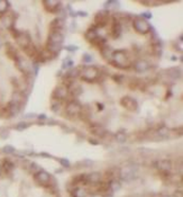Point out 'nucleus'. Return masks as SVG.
I'll use <instances>...</instances> for the list:
<instances>
[{
	"mask_svg": "<svg viewBox=\"0 0 183 197\" xmlns=\"http://www.w3.org/2000/svg\"><path fill=\"white\" fill-rule=\"evenodd\" d=\"M138 176V169L135 166H126L119 171V177L125 181H132L134 179H136Z\"/></svg>",
	"mask_w": 183,
	"mask_h": 197,
	"instance_id": "f257e3e1",
	"label": "nucleus"
},
{
	"mask_svg": "<svg viewBox=\"0 0 183 197\" xmlns=\"http://www.w3.org/2000/svg\"><path fill=\"white\" fill-rule=\"evenodd\" d=\"M99 71L94 67H84L80 71V77L85 81H94L98 79Z\"/></svg>",
	"mask_w": 183,
	"mask_h": 197,
	"instance_id": "f03ea898",
	"label": "nucleus"
},
{
	"mask_svg": "<svg viewBox=\"0 0 183 197\" xmlns=\"http://www.w3.org/2000/svg\"><path fill=\"white\" fill-rule=\"evenodd\" d=\"M133 26H134L136 32L141 34H147L150 30V25L148 24V21L146 19L142 18V17H136L134 19Z\"/></svg>",
	"mask_w": 183,
	"mask_h": 197,
	"instance_id": "7ed1b4c3",
	"label": "nucleus"
},
{
	"mask_svg": "<svg viewBox=\"0 0 183 197\" xmlns=\"http://www.w3.org/2000/svg\"><path fill=\"white\" fill-rule=\"evenodd\" d=\"M112 60L116 62V65L119 68H126L129 65V60L127 59L124 51H116L112 54Z\"/></svg>",
	"mask_w": 183,
	"mask_h": 197,
	"instance_id": "20e7f679",
	"label": "nucleus"
},
{
	"mask_svg": "<svg viewBox=\"0 0 183 197\" xmlns=\"http://www.w3.org/2000/svg\"><path fill=\"white\" fill-rule=\"evenodd\" d=\"M82 110V106L76 101H70L65 107V112L70 116H76L80 115Z\"/></svg>",
	"mask_w": 183,
	"mask_h": 197,
	"instance_id": "39448f33",
	"label": "nucleus"
},
{
	"mask_svg": "<svg viewBox=\"0 0 183 197\" xmlns=\"http://www.w3.org/2000/svg\"><path fill=\"white\" fill-rule=\"evenodd\" d=\"M154 166L163 173H168L172 169V162L170 160H157Z\"/></svg>",
	"mask_w": 183,
	"mask_h": 197,
	"instance_id": "423d86ee",
	"label": "nucleus"
},
{
	"mask_svg": "<svg viewBox=\"0 0 183 197\" xmlns=\"http://www.w3.org/2000/svg\"><path fill=\"white\" fill-rule=\"evenodd\" d=\"M68 95H69V90H68V88H66L65 86H59L53 91V97L56 100L65 99L68 97Z\"/></svg>",
	"mask_w": 183,
	"mask_h": 197,
	"instance_id": "0eeeda50",
	"label": "nucleus"
},
{
	"mask_svg": "<svg viewBox=\"0 0 183 197\" xmlns=\"http://www.w3.org/2000/svg\"><path fill=\"white\" fill-rule=\"evenodd\" d=\"M35 179H36V181H38L42 185H47L48 182L51 181V176H50V173L44 171V170H38L35 173Z\"/></svg>",
	"mask_w": 183,
	"mask_h": 197,
	"instance_id": "6e6552de",
	"label": "nucleus"
},
{
	"mask_svg": "<svg viewBox=\"0 0 183 197\" xmlns=\"http://www.w3.org/2000/svg\"><path fill=\"white\" fill-rule=\"evenodd\" d=\"M120 103H121V105H123L125 108L128 109V110H130V112H134V110H136V109H137V107H138L137 101H136L135 99L130 98V97H124Z\"/></svg>",
	"mask_w": 183,
	"mask_h": 197,
	"instance_id": "1a4fd4ad",
	"label": "nucleus"
},
{
	"mask_svg": "<svg viewBox=\"0 0 183 197\" xmlns=\"http://www.w3.org/2000/svg\"><path fill=\"white\" fill-rule=\"evenodd\" d=\"M64 41L63 34L61 32H56V30H52L50 35H48V43H55V44H62Z\"/></svg>",
	"mask_w": 183,
	"mask_h": 197,
	"instance_id": "9d476101",
	"label": "nucleus"
},
{
	"mask_svg": "<svg viewBox=\"0 0 183 197\" xmlns=\"http://www.w3.org/2000/svg\"><path fill=\"white\" fill-rule=\"evenodd\" d=\"M16 41L18 43V45L21 46L23 49H25L26 46H28L30 44V36L28 33H19V35L16 37Z\"/></svg>",
	"mask_w": 183,
	"mask_h": 197,
	"instance_id": "9b49d317",
	"label": "nucleus"
},
{
	"mask_svg": "<svg viewBox=\"0 0 183 197\" xmlns=\"http://www.w3.org/2000/svg\"><path fill=\"white\" fill-rule=\"evenodd\" d=\"M21 106H23V105H19V104L9 103L8 104V107H7V114H8V116L14 117V116H16L17 114H19L21 108H23Z\"/></svg>",
	"mask_w": 183,
	"mask_h": 197,
	"instance_id": "f8f14e48",
	"label": "nucleus"
},
{
	"mask_svg": "<svg viewBox=\"0 0 183 197\" xmlns=\"http://www.w3.org/2000/svg\"><path fill=\"white\" fill-rule=\"evenodd\" d=\"M89 130H90V132L93 134V135H96V137H105L106 133H107V131H106V128H103V126H101V125L99 124H93L91 125L90 128H89Z\"/></svg>",
	"mask_w": 183,
	"mask_h": 197,
	"instance_id": "ddd939ff",
	"label": "nucleus"
},
{
	"mask_svg": "<svg viewBox=\"0 0 183 197\" xmlns=\"http://www.w3.org/2000/svg\"><path fill=\"white\" fill-rule=\"evenodd\" d=\"M134 69L137 71V72H145L150 69V64L146 60H137L134 63Z\"/></svg>",
	"mask_w": 183,
	"mask_h": 197,
	"instance_id": "4468645a",
	"label": "nucleus"
},
{
	"mask_svg": "<svg viewBox=\"0 0 183 197\" xmlns=\"http://www.w3.org/2000/svg\"><path fill=\"white\" fill-rule=\"evenodd\" d=\"M44 6L46 7V9L48 11L51 12H55L57 10H60V6H61V2L60 1H53V0H46L44 1Z\"/></svg>",
	"mask_w": 183,
	"mask_h": 197,
	"instance_id": "2eb2a0df",
	"label": "nucleus"
},
{
	"mask_svg": "<svg viewBox=\"0 0 183 197\" xmlns=\"http://www.w3.org/2000/svg\"><path fill=\"white\" fill-rule=\"evenodd\" d=\"M96 21L98 23V26L99 27H103L107 21H108V11L107 10H102L100 11L96 17Z\"/></svg>",
	"mask_w": 183,
	"mask_h": 197,
	"instance_id": "dca6fc26",
	"label": "nucleus"
},
{
	"mask_svg": "<svg viewBox=\"0 0 183 197\" xmlns=\"http://www.w3.org/2000/svg\"><path fill=\"white\" fill-rule=\"evenodd\" d=\"M111 33L114 35L115 38H118V37L121 36V33H123V27H121V24H120L118 20H115L114 24H112V30Z\"/></svg>",
	"mask_w": 183,
	"mask_h": 197,
	"instance_id": "f3484780",
	"label": "nucleus"
},
{
	"mask_svg": "<svg viewBox=\"0 0 183 197\" xmlns=\"http://www.w3.org/2000/svg\"><path fill=\"white\" fill-rule=\"evenodd\" d=\"M101 176L99 172H91L90 175L85 176V182H90V184H97L100 181Z\"/></svg>",
	"mask_w": 183,
	"mask_h": 197,
	"instance_id": "a211bd4d",
	"label": "nucleus"
},
{
	"mask_svg": "<svg viewBox=\"0 0 183 197\" xmlns=\"http://www.w3.org/2000/svg\"><path fill=\"white\" fill-rule=\"evenodd\" d=\"M16 62H17V67H18V69L20 70L21 72H28V71H29V67H28L27 61L25 60V59L18 58Z\"/></svg>",
	"mask_w": 183,
	"mask_h": 197,
	"instance_id": "6ab92c4d",
	"label": "nucleus"
},
{
	"mask_svg": "<svg viewBox=\"0 0 183 197\" xmlns=\"http://www.w3.org/2000/svg\"><path fill=\"white\" fill-rule=\"evenodd\" d=\"M7 54H8V56H9L10 59H12V60H15V61H17V59L19 58L18 53H17V50L12 45H10V44L7 45Z\"/></svg>",
	"mask_w": 183,
	"mask_h": 197,
	"instance_id": "aec40b11",
	"label": "nucleus"
},
{
	"mask_svg": "<svg viewBox=\"0 0 183 197\" xmlns=\"http://www.w3.org/2000/svg\"><path fill=\"white\" fill-rule=\"evenodd\" d=\"M23 99H24V96L21 92L19 91H15L11 96V100H10V103H14V104H19V105H23Z\"/></svg>",
	"mask_w": 183,
	"mask_h": 197,
	"instance_id": "412c9836",
	"label": "nucleus"
},
{
	"mask_svg": "<svg viewBox=\"0 0 183 197\" xmlns=\"http://www.w3.org/2000/svg\"><path fill=\"white\" fill-rule=\"evenodd\" d=\"M47 51H50L52 54H54V53H59L62 49V44H55V43H48L47 42Z\"/></svg>",
	"mask_w": 183,
	"mask_h": 197,
	"instance_id": "4be33fe9",
	"label": "nucleus"
},
{
	"mask_svg": "<svg viewBox=\"0 0 183 197\" xmlns=\"http://www.w3.org/2000/svg\"><path fill=\"white\" fill-rule=\"evenodd\" d=\"M64 21L62 18H56L52 21V28L53 30H56V32H61V29L63 28Z\"/></svg>",
	"mask_w": 183,
	"mask_h": 197,
	"instance_id": "5701e85b",
	"label": "nucleus"
},
{
	"mask_svg": "<svg viewBox=\"0 0 183 197\" xmlns=\"http://www.w3.org/2000/svg\"><path fill=\"white\" fill-rule=\"evenodd\" d=\"M2 25L5 26V27L7 28H12V26H14V19H12V17L10 15H6L5 17H2Z\"/></svg>",
	"mask_w": 183,
	"mask_h": 197,
	"instance_id": "b1692460",
	"label": "nucleus"
},
{
	"mask_svg": "<svg viewBox=\"0 0 183 197\" xmlns=\"http://www.w3.org/2000/svg\"><path fill=\"white\" fill-rule=\"evenodd\" d=\"M85 36H87V38L90 41V42H96L97 39H98V37H99V35H98V33H97L96 29H93V28H91V29H89L87 32V34H85Z\"/></svg>",
	"mask_w": 183,
	"mask_h": 197,
	"instance_id": "393cba45",
	"label": "nucleus"
},
{
	"mask_svg": "<svg viewBox=\"0 0 183 197\" xmlns=\"http://www.w3.org/2000/svg\"><path fill=\"white\" fill-rule=\"evenodd\" d=\"M79 76H80V70L76 69V68H75V69H70L65 74L66 78H69L70 80H72V79L76 78V77Z\"/></svg>",
	"mask_w": 183,
	"mask_h": 197,
	"instance_id": "a878e982",
	"label": "nucleus"
},
{
	"mask_svg": "<svg viewBox=\"0 0 183 197\" xmlns=\"http://www.w3.org/2000/svg\"><path fill=\"white\" fill-rule=\"evenodd\" d=\"M120 187H121V184H120V181H118L117 179H112L109 181V188H110L111 191L119 190Z\"/></svg>",
	"mask_w": 183,
	"mask_h": 197,
	"instance_id": "bb28decb",
	"label": "nucleus"
},
{
	"mask_svg": "<svg viewBox=\"0 0 183 197\" xmlns=\"http://www.w3.org/2000/svg\"><path fill=\"white\" fill-rule=\"evenodd\" d=\"M24 50H25V52H27V54L30 55V56H34V55H36V53H37L36 47H35V46H34L32 43H30L28 46H26Z\"/></svg>",
	"mask_w": 183,
	"mask_h": 197,
	"instance_id": "cd10ccee",
	"label": "nucleus"
},
{
	"mask_svg": "<svg viewBox=\"0 0 183 197\" xmlns=\"http://www.w3.org/2000/svg\"><path fill=\"white\" fill-rule=\"evenodd\" d=\"M74 197H87V191L84 188H75L73 190Z\"/></svg>",
	"mask_w": 183,
	"mask_h": 197,
	"instance_id": "c85d7f7f",
	"label": "nucleus"
},
{
	"mask_svg": "<svg viewBox=\"0 0 183 197\" xmlns=\"http://www.w3.org/2000/svg\"><path fill=\"white\" fill-rule=\"evenodd\" d=\"M115 137H116V140H117L118 143H125L127 141V135L125 133H123V132H118L116 135H115Z\"/></svg>",
	"mask_w": 183,
	"mask_h": 197,
	"instance_id": "c756f323",
	"label": "nucleus"
},
{
	"mask_svg": "<svg viewBox=\"0 0 183 197\" xmlns=\"http://www.w3.org/2000/svg\"><path fill=\"white\" fill-rule=\"evenodd\" d=\"M9 8V2L6 0H0V14H5Z\"/></svg>",
	"mask_w": 183,
	"mask_h": 197,
	"instance_id": "7c9ffc66",
	"label": "nucleus"
},
{
	"mask_svg": "<svg viewBox=\"0 0 183 197\" xmlns=\"http://www.w3.org/2000/svg\"><path fill=\"white\" fill-rule=\"evenodd\" d=\"M168 76L173 77V78H180L181 77V71H179V69H176V68L168 70Z\"/></svg>",
	"mask_w": 183,
	"mask_h": 197,
	"instance_id": "2f4dec72",
	"label": "nucleus"
},
{
	"mask_svg": "<svg viewBox=\"0 0 183 197\" xmlns=\"http://www.w3.org/2000/svg\"><path fill=\"white\" fill-rule=\"evenodd\" d=\"M2 168H3L5 170H7V171H10V170L14 169V163H12V162H11L10 160H5Z\"/></svg>",
	"mask_w": 183,
	"mask_h": 197,
	"instance_id": "473e14b6",
	"label": "nucleus"
},
{
	"mask_svg": "<svg viewBox=\"0 0 183 197\" xmlns=\"http://www.w3.org/2000/svg\"><path fill=\"white\" fill-rule=\"evenodd\" d=\"M2 152L6 153V154H11V153L15 152V148L12 146H5L2 148Z\"/></svg>",
	"mask_w": 183,
	"mask_h": 197,
	"instance_id": "72a5a7b5",
	"label": "nucleus"
},
{
	"mask_svg": "<svg viewBox=\"0 0 183 197\" xmlns=\"http://www.w3.org/2000/svg\"><path fill=\"white\" fill-rule=\"evenodd\" d=\"M71 67H73V61L69 58L65 59V60L63 61V63H62V68L66 69V68H71Z\"/></svg>",
	"mask_w": 183,
	"mask_h": 197,
	"instance_id": "f704fd0d",
	"label": "nucleus"
},
{
	"mask_svg": "<svg viewBox=\"0 0 183 197\" xmlns=\"http://www.w3.org/2000/svg\"><path fill=\"white\" fill-rule=\"evenodd\" d=\"M27 128H28V124L26 122H19L18 124L16 125V130H18V131H23Z\"/></svg>",
	"mask_w": 183,
	"mask_h": 197,
	"instance_id": "c9c22d12",
	"label": "nucleus"
},
{
	"mask_svg": "<svg viewBox=\"0 0 183 197\" xmlns=\"http://www.w3.org/2000/svg\"><path fill=\"white\" fill-rule=\"evenodd\" d=\"M60 109H61V103L60 101H55V103H53V105H52V110H53V112L57 113Z\"/></svg>",
	"mask_w": 183,
	"mask_h": 197,
	"instance_id": "e433bc0d",
	"label": "nucleus"
},
{
	"mask_svg": "<svg viewBox=\"0 0 183 197\" xmlns=\"http://www.w3.org/2000/svg\"><path fill=\"white\" fill-rule=\"evenodd\" d=\"M83 62L84 63H90L92 62V56L90 54H84L83 55Z\"/></svg>",
	"mask_w": 183,
	"mask_h": 197,
	"instance_id": "4c0bfd02",
	"label": "nucleus"
},
{
	"mask_svg": "<svg viewBox=\"0 0 183 197\" xmlns=\"http://www.w3.org/2000/svg\"><path fill=\"white\" fill-rule=\"evenodd\" d=\"M0 137H2V139H7V137H9V132L7 130H2L0 132Z\"/></svg>",
	"mask_w": 183,
	"mask_h": 197,
	"instance_id": "58836bf2",
	"label": "nucleus"
},
{
	"mask_svg": "<svg viewBox=\"0 0 183 197\" xmlns=\"http://www.w3.org/2000/svg\"><path fill=\"white\" fill-rule=\"evenodd\" d=\"M61 164H62L63 167H65V168L70 167V162H69V160H68V159H62V160H61Z\"/></svg>",
	"mask_w": 183,
	"mask_h": 197,
	"instance_id": "ea45409f",
	"label": "nucleus"
},
{
	"mask_svg": "<svg viewBox=\"0 0 183 197\" xmlns=\"http://www.w3.org/2000/svg\"><path fill=\"white\" fill-rule=\"evenodd\" d=\"M143 16H144L146 19H150L152 18V14H150V11H146V12H143Z\"/></svg>",
	"mask_w": 183,
	"mask_h": 197,
	"instance_id": "a19ab883",
	"label": "nucleus"
},
{
	"mask_svg": "<svg viewBox=\"0 0 183 197\" xmlns=\"http://www.w3.org/2000/svg\"><path fill=\"white\" fill-rule=\"evenodd\" d=\"M114 79H115V81L121 82V80H120V79H125V77H124V76H115Z\"/></svg>",
	"mask_w": 183,
	"mask_h": 197,
	"instance_id": "79ce46f5",
	"label": "nucleus"
},
{
	"mask_svg": "<svg viewBox=\"0 0 183 197\" xmlns=\"http://www.w3.org/2000/svg\"><path fill=\"white\" fill-rule=\"evenodd\" d=\"M66 50H69V51H76L78 47H76V46H68Z\"/></svg>",
	"mask_w": 183,
	"mask_h": 197,
	"instance_id": "37998d69",
	"label": "nucleus"
},
{
	"mask_svg": "<svg viewBox=\"0 0 183 197\" xmlns=\"http://www.w3.org/2000/svg\"><path fill=\"white\" fill-rule=\"evenodd\" d=\"M38 119H46V115L45 114H41V115H38Z\"/></svg>",
	"mask_w": 183,
	"mask_h": 197,
	"instance_id": "c03bdc74",
	"label": "nucleus"
},
{
	"mask_svg": "<svg viewBox=\"0 0 183 197\" xmlns=\"http://www.w3.org/2000/svg\"><path fill=\"white\" fill-rule=\"evenodd\" d=\"M35 114H27V115H26V117L27 118H33V117H35Z\"/></svg>",
	"mask_w": 183,
	"mask_h": 197,
	"instance_id": "a18cd8bd",
	"label": "nucleus"
},
{
	"mask_svg": "<svg viewBox=\"0 0 183 197\" xmlns=\"http://www.w3.org/2000/svg\"><path fill=\"white\" fill-rule=\"evenodd\" d=\"M97 106H98V109H100V110H101V109H103V106H102L101 104H100V105H99V104H98Z\"/></svg>",
	"mask_w": 183,
	"mask_h": 197,
	"instance_id": "49530a36",
	"label": "nucleus"
},
{
	"mask_svg": "<svg viewBox=\"0 0 183 197\" xmlns=\"http://www.w3.org/2000/svg\"><path fill=\"white\" fill-rule=\"evenodd\" d=\"M90 142H92V144H98V142L97 141H94V140H89Z\"/></svg>",
	"mask_w": 183,
	"mask_h": 197,
	"instance_id": "de8ad7c7",
	"label": "nucleus"
},
{
	"mask_svg": "<svg viewBox=\"0 0 183 197\" xmlns=\"http://www.w3.org/2000/svg\"><path fill=\"white\" fill-rule=\"evenodd\" d=\"M92 197H103L102 195H100V194H96V195H93Z\"/></svg>",
	"mask_w": 183,
	"mask_h": 197,
	"instance_id": "09e8293b",
	"label": "nucleus"
},
{
	"mask_svg": "<svg viewBox=\"0 0 183 197\" xmlns=\"http://www.w3.org/2000/svg\"><path fill=\"white\" fill-rule=\"evenodd\" d=\"M1 169H2V168H1V166H0V173H1Z\"/></svg>",
	"mask_w": 183,
	"mask_h": 197,
	"instance_id": "8fccbe9b",
	"label": "nucleus"
},
{
	"mask_svg": "<svg viewBox=\"0 0 183 197\" xmlns=\"http://www.w3.org/2000/svg\"><path fill=\"white\" fill-rule=\"evenodd\" d=\"M0 46H1V39H0Z\"/></svg>",
	"mask_w": 183,
	"mask_h": 197,
	"instance_id": "3c124183",
	"label": "nucleus"
},
{
	"mask_svg": "<svg viewBox=\"0 0 183 197\" xmlns=\"http://www.w3.org/2000/svg\"><path fill=\"white\" fill-rule=\"evenodd\" d=\"M168 197H171V196H168Z\"/></svg>",
	"mask_w": 183,
	"mask_h": 197,
	"instance_id": "603ef678",
	"label": "nucleus"
}]
</instances>
